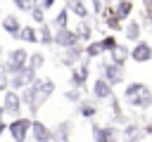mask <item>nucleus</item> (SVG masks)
Here are the masks:
<instances>
[{
    "label": "nucleus",
    "mask_w": 152,
    "mask_h": 142,
    "mask_svg": "<svg viewBox=\"0 0 152 142\" xmlns=\"http://www.w3.org/2000/svg\"><path fill=\"white\" fill-rule=\"evenodd\" d=\"M124 102L128 104V109L147 111L152 109V88L142 80H131L124 88Z\"/></svg>",
    "instance_id": "1"
},
{
    "label": "nucleus",
    "mask_w": 152,
    "mask_h": 142,
    "mask_svg": "<svg viewBox=\"0 0 152 142\" xmlns=\"http://www.w3.org/2000/svg\"><path fill=\"white\" fill-rule=\"evenodd\" d=\"M26 64H28V50H24V47H14V50L7 52V59L0 64V69H2L7 76H12V73L26 69Z\"/></svg>",
    "instance_id": "2"
},
{
    "label": "nucleus",
    "mask_w": 152,
    "mask_h": 142,
    "mask_svg": "<svg viewBox=\"0 0 152 142\" xmlns=\"http://www.w3.org/2000/svg\"><path fill=\"white\" fill-rule=\"evenodd\" d=\"M31 121H33V118H28V116H17V118H12V121L7 123L10 137H12L14 142H26L28 130H31Z\"/></svg>",
    "instance_id": "3"
},
{
    "label": "nucleus",
    "mask_w": 152,
    "mask_h": 142,
    "mask_svg": "<svg viewBox=\"0 0 152 142\" xmlns=\"http://www.w3.org/2000/svg\"><path fill=\"white\" fill-rule=\"evenodd\" d=\"M88 76H90V59L71 66V73H69V85H71V90H83Z\"/></svg>",
    "instance_id": "4"
},
{
    "label": "nucleus",
    "mask_w": 152,
    "mask_h": 142,
    "mask_svg": "<svg viewBox=\"0 0 152 142\" xmlns=\"http://www.w3.org/2000/svg\"><path fill=\"white\" fill-rule=\"evenodd\" d=\"M21 106H24V102H21L17 90H5L2 92V109H5L7 116H12V118L21 116Z\"/></svg>",
    "instance_id": "5"
},
{
    "label": "nucleus",
    "mask_w": 152,
    "mask_h": 142,
    "mask_svg": "<svg viewBox=\"0 0 152 142\" xmlns=\"http://www.w3.org/2000/svg\"><path fill=\"white\" fill-rule=\"evenodd\" d=\"M128 59H133L135 64H147V62H152V45L140 38L138 43H133V47H128Z\"/></svg>",
    "instance_id": "6"
},
{
    "label": "nucleus",
    "mask_w": 152,
    "mask_h": 142,
    "mask_svg": "<svg viewBox=\"0 0 152 142\" xmlns=\"http://www.w3.org/2000/svg\"><path fill=\"white\" fill-rule=\"evenodd\" d=\"M36 76H38V71H33V69H21V71H17V73H12L10 76V90H24L26 85H31L33 80H36Z\"/></svg>",
    "instance_id": "7"
},
{
    "label": "nucleus",
    "mask_w": 152,
    "mask_h": 142,
    "mask_svg": "<svg viewBox=\"0 0 152 142\" xmlns=\"http://www.w3.org/2000/svg\"><path fill=\"white\" fill-rule=\"evenodd\" d=\"M52 45H57V47H62V50L74 47V45H78V36H76L74 28H59V31H55V36H52Z\"/></svg>",
    "instance_id": "8"
},
{
    "label": "nucleus",
    "mask_w": 152,
    "mask_h": 142,
    "mask_svg": "<svg viewBox=\"0 0 152 142\" xmlns=\"http://www.w3.org/2000/svg\"><path fill=\"white\" fill-rule=\"evenodd\" d=\"M93 140L95 142H116L119 140V130H116V125H97V123H93Z\"/></svg>",
    "instance_id": "9"
},
{
    "label": "nucleus",
    "mask_w": 152,
    "mask_h": 142,
    "mask_svg": "<svg viewBox=\"0 0 152 142\" xmlns=\"http://www.w3.org/2000/svg\"><path fill=\"white\" fill-rule=\"evenodd\" d=\"M102 78H104L112 88H114V85H119V83H124V78H126L124 66H116V64H112V62L102 64Z\"/></svg>",
    "instance_id": "10"
},
{
    "label": "nucleus",
    "mask_w": 152,
    "mask_h": 142,
    "mask_svg": "<svg viewBox=\"0 0 152 142\" xmlns=\"http://www.w3.org/2000/svg\"><path fill=\"white\" fill-rule=\"evenodd\" d=\"M83 59V45L78 43V45H74V47H66L64 52H59V64H64V66H76L78 62Z\"/></svg>",
    "instance_id": "11"
},
{
    "label": "nucleus",
    "mask_w": 152,
    "mask_h": 142,
    "mask_svg": "<svg viewBox=\"0 0 152 142\" xmlns=\"http://www.w3.org/2000/svg\"><path fill=\"white\" fill-rule=\"evenodd\" d=\"M90 95H93V99H109V97L114 95V88H112L102 76H97V78L93 80V85H90Z\"/></svg>",
    "instance_id": "12"
},
{
    "label": "nucleus",
    "mask_w": 152,
    "mask_h": 142,
    "mask_svg": "<svg viewBox=\"0 0 152 142\" xmlns=\"http://www.w3.org/2000/svg\"><path fill=\"white\" fill-rule=\"evenodd\" d=\"M28 135L33 137V142H52V128L45 125L43 121H31Z\"/></svg>",
    "instance_id": "13"
},
{
    "label": "nucleus",
    "mask_w": 152,
    "mask_h": 142,
    "mask_svg": "<svg viewBox=\"0 0 152 142\" xmlns=\"http://www.w3.org/2000/svg\"><path fill=\"white\" fill-rule=\"evenodd\" d=\"M124 36L128 43H138L142 38V24L140 19H126L124 21Z\"/></svg>",
    "instance_id": "14"
},
{
    "label": "nucleus",
    "mask_w": 152,
    "mask_h": 142,
    "mask_svg": "<svg viewBox=\"0 0 152 142\" xmlns=\"http://www.w3.org/2000/svg\"><path fill=\"white\" fill-rule=\"evenodd\" d=\"M0 26H2V31H5L7 36L17 38L19 28H21V19H19V14H5V17L0 19Z\"/></svg>",
    "instance_id": "15"
},
{
    "label": "nucleus",
    "mask_w": 152,
    "mask_h": 142,
    "mask_svg": "<svg viewBox=\"0 0 152 142\" xmlns=\"http://www.w3.org/2000/svg\"><path fill=\"white\" fill-rule=\"evenodd\" d=\"M17 40H21V43H28V45H38V31H36V26L33 24H21V28H19V33H17Z\"/></svg>",
    "instance_id": "16"
},
{
    "label": "nucleus",
    "mask_w": 152,
    "mask_h": 142,
    "mask_svg": "<svg viewBox=\"0 0 152 142\" xmlns=\"http://www.w3.org/2000/svg\"><path fill=\"white\" fill-rule=\"evenodd\" d=\"M112 9H114V14H116L119 21H126V19L133 17V0H116V5Z\"/></svg>",
    "instance_id": "17"
},
{
    "label": "nucleus",
    "mask_w": 152,
    "mask_h": 142,
    "mask_svg": "<svg viewBox=\"0 0 152 142\" xmlns=\"http://www.w3.org/2000/svg\"><path fill=\"white\" fill-rule=\"evenodd\" d=\"M71 137V121H62L52 130V142H69Z\"/></svg>",
    "instance_id": "18"
},
{
    "label": "nucleus",
    "mask_w": 152,
    "mask_h": 142,
    "mask_svg": "<svg viewBox=\"0 0 152 142\" xmlns=\"http://www.w3.org/2000/svg\"><path fill=\"white\" fill-rule=\"evenodd\" d=\"M109 62L116 64V66H126V62H128V47L119 43V45L109 52Z\"/></svg>",
    "instance_id": "19"
},
{
    "label": "nucleus",
    "mask_w": 152,
    "mask_h": 142,
    "mask_svg": "<svg viewBox=\"0 0 152 142\" xmlns=\"http://www.w3.org/2000/svg\"><path fill=\"white\" fill-rule=\"evenodd\" d=\"M66 9H69V14H76V19H88V7H86V2L83 0H66Z\"/></svg>",
    "instance_id": "20"
},
{
    "label": "nucleus",
    "mask_w": 152,
    "mask_h": 142,
    "mask_svg": "<svg viewBox=\"0 0 152 142\" xmlns=\"http://www.w3.org/2000/svg\"><path fill=\"white\" fill-rule=\"evenodd\" d=\"M69 17H71V14H69V9H66V7H62V9H59V12L52 17V21H50V28H52V31L69 28Z\"/></svg>",
    "instance_id": "21"
},
{
    "label": "nucleus",
    "mask_w": 152,
    "mask_h": 142,
    "mask_svg": "<svg viewBox=\"0 0 152 142\" xmlns=\"http://www.w3.org/2000/svg\"><path fill=\"white\" fill-rule=\"evenodd\" d=\"M76 109H78V116H83V118H95V116H97V104H95V99H81Z\"/></svg>",
    "instance_id": "22"
},
{
    "label": "nucleus",
    "mask_w": 152,
    "mask_h": 142,
    "mask_svg": "<svg viewBox=\"0 0 152 142\" xmlns=\"http://www.w3.org/2000/svg\"><path fill=\"white\" fill-rule=\"evenodd\" d=\"M142 128L138 125V123H128L126 128H124V137H126V142H140L142 140Z\"/></svg>",
    "instance_id": "23"
},
{
    "label": "nucleus",
    "mask_w": 152,
    "mask_h": 142,
    "mask_svg": "<svg viewBox=\"0 0 152 142\" xmlns=\"http://www.w3.org/2000/svg\"><path fill=\"white\" fill-rule=\"evenodd\" d=\"M36 31H38V43H40V45H52V36H55V31L50 28V24H48V21H45V24H40Z\"/></svg>",
    "instance_id": "24"
},
{
    "label": "nucleus",
    "mask_w": 152,
    "mask_h": 142,
    "mask_svg": "<svg viewBox=\"0 0 152 142\" xmlns=\"http://www.w3.org/2000/svg\"><path fill=\"white\" fill-rule=\"evenodd\" d=\"M102 12H104V24H107L109 31H119V28H124V21L116 19V14H114L112 7H107V9H102Z\"/></svg>",
    "instance_id": "25"
},
{
    "label": "nucleus",
    "mask_w": 152,
    "mask_h": 142,
    "mask_svg": "<svg viewBox=\"0 0 152 142\" xmlns=\"http://www.w3.org/2000/svg\"><path fill=\"white\" fill-rule=\"evenodd\" d=\"M97 45H100V50H102V54H104V52H112V50L119 45V40H116L114 33H104V36L97 40Z\"/></svg>",
    "instance_id": "26"
},
{
    "label": "nucleus",
    "mask_w": 152,
    "mask_h": 142,
    "mask_svg": "<svg viewBox=\"0 0 152 142\" xmlns=\"http://www.w3.org/2000/svg\"><path fill=\"white\" fill-rule=\"evenodd\" d=\"M45 64V54L43 52H28V69H33V71H40V66Z\"/></svg>",
    "instance_id": "27"
},
{
    "label": "nucleus",
    "mask_w": 152,
    "mask_h": 142,
    "mask_svg": "<svg viewBox=\"0 0 152 142\" xmlns=\"http://www.w3.org/2000/svg\"><path fill=\"white\" fill-rule=\"evenodd\" d=\"M100 54H102V50H100L97 40H90V43L83 47V57H86V59H97Z\"/></svg>",
    "instance_id": "28"
},
{
    "label": "nucleus",
    "mask_w": 152,
    "mask_h": 142,
    "mask_svg": "<svg viewBox=\"0 0 152 142\" xmlns=\"http://www.w3.org/2000/svg\"><path fill=\"white\" fill-rule=\"evenodd\" d=\"M12 5H14L19 12H31V9L38 5V0H12Z\"/></svg>",
    "instance_id": "29"
},
{
    "label": "nucleus",
    "mask_w": 152,
    "mask_h": 142,
    "mask_svg": "<svg viewBox=\"0 0 152 142\" xmlns=\"http://www.w3.org/2000/svg\"><path fill=\"white\" fill-rule=\"evenodd\" d=\"M31 19H33V24H45V9L40 7V5H36L33 9H31Z\"/></svg>",
    "instance_id": "30"
},
{
    "label": "nucleus",
    "mask_w": 152,
    "mask_h": 142,
    "mask_svg": "<svg viewBox=\"0 0 152 142\" xmlns=\"http://www.w3.org/2000/svg\"><path fill=\"white\" fill-rule=\"evenodd\" d=\"M64 99H69V102H81V90H66L64 92Z\"/></svg>",
    "instance_id": "31"
},
{
    "label": "nucleus",
    "mask_w": 152,
    "mask_h": 142,
    "mask_svg": "<svg viewBox=\"0 0 152 142\" xmlns=\"http://www.w3.org/2000/svg\"><path fill=\"white\" fill-rule=\"evenodd\" d=\"M5 90H10V76L0 69V92H5Z\"/></svg>",
    "instance_id": "32"
},
{
    "label": "nucleus",
    "mask_w": 152,
    "mask_h": 142,
    "mask_svg": "<svg viewBox=\"0 0 152 142\" xmlns=\"http://www.w3.org/2000/svg\"><path fill=\"white\" fill-rule=\"evenodd\" d=\"M142 14H145V24L152 28V2H145V12Z\"/></svg>",
    "instance_id": "33"
},
{
    "label": "nucleus",
    "mask_w": 152,
    "mask_h": 142,
    "mask_svg": "<svg viewBox=\"0 0 152 142\" xmlns=\"http://www.w3.org/2000/svg\"><path fill=\"white\" fill-rule=\"evenodd\" d=\"M90 5L95 9V14H102V0H90Z\"/></svg>",
    "instance_id": "34"
},
{
    "label": "nucleus",
    "mask_w": 152,
    "mask_h": 142,
    "mask_svg": "<svg viewBox=\"0 0 152 142\" xmlns=\"http://www.w3.org/2000/svg\"><path fill=\"white\" fill-rule=\"evenodd\" d=\"M55 2H57V0H40V7L48 12V9H52V7H55Z\"/></svg>",
    "instance_id": "35"
},
{
    "label": "nucleus",
    "mask_w": 152,
    "mask_h": 142,
    "mask_svg": "<svg viewBox=\"0 0 152 142\" xmlns=\"http://www.w3.org/2000/svg\"><path fill=\"white\" fill-rule=\"evenodd\" d=\"M7 133V123H5V118H0V135H5Z\"/></svg>",
    "instance_id": "36"
},
{
    "label": "nucleus",
    "mask_w": 152,
    "mask_h": 142,
    "mask_svg": "<svg viewBox=\"0 0 152 142\" xmlns=\"http://www.w3.org/2000/svg\"><path fill=\"white\" fill-rule=\"evenodd\" d=\"M0 118H5V109H2V104H0Z\"/></svg>",
    "instance_id": "37"
},
{
    "label": "nucleus",
    "mask_w": 152,
    "mask_h": 142,
    "mask_svg": "<svg viewBox=\"0 0 152 142\" xmlns=\"http://www.w3.org/2000/svg\"><path fill=\"white\" fill-rule=\"evenodd\" d=\"M0 19H2V9H0Z\"/></svg>",
    "instance_id": "38"
},
{
    "label": "nucleus",
    "mask_w": 152,
    "mask_h": 142,
    "mask_svg": "<svg viewBox=\"0 0 152 142\" xmlns=\"http://www.w3.org/2000/svg\"><path fill=\"white\" fill-rule=\"evenodd\" d=\"M142 2H152V0H142Z\"/></svg>",
    "instance_id": "39"
},
{
    "label": "nucleus",
    "mask_w": 152,
    "mask_h": 142,
    "mask_svg": "<svg viewBox=\"0 0 152 142\" xmlns=\"http://www.w3.org/2000/svg\"><path fill=\"white\" fill-rule=\"evenodd\" d=\"M0 54H2V47H0Z\"/></svg>",
    "instance_id": "40"
}]
</instances>
